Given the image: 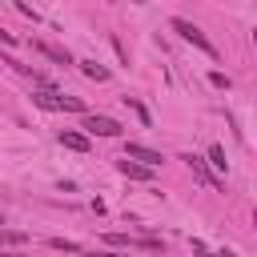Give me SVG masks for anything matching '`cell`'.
I'll list each match as a JSON object with an SVG mask.
<instances>
[{
    "label": "cell",
    "instance_id": "cell-1",
    "mask_svg": "<svg viewBox=\"0 0 257 257\" xmlns=\"http://www.w3.org/2000/svg\"><path fill=\"white\" fill-rule=\"evenodd\" d=\"M173 32H181V40H189V44H197V48H201L205 56H213V60H217V48L209 44V36H205V32H201V28L193 24V20H185V16H177V20H173Z\"/></svg>",
    "mask_w": 257,
    "mask_h": 257
},
{
    "label": "cell",
    "instance_id": "cell-2",
    "mask_svg": "<svg viewBox=\"0 0 257 257\" xmlns=\"http://www.w3.org/2000/svg\"><path fill=\"white\" fill-rule=\"evenodd\" d=\"M40 108H68V112H84V100H76V96H60L56 88H44V92H36L32 96ZM88 116V112H84Z\"/></svg>",
    "mask_w": 257,
    "mask_h": 257
},
{
    "label": "cell",
    "instance_id": "cell-3",
    "mask_svg": "<svg viewBox=\"0 0 257 257\" xmlns=\"http://www.w3.org/2000/svg\"><path fill=\"white\" fill-rule=\"evenodd\" d=\"M84 133H88V137H120V124H116L112 116L88 112V116H84Z\"/></svg>",
    "mask_w": 257,
    "mask_h": 257
},
{
    "label": "cell",
    "instance_id": "cell-4",
    "mask_svg": "<svg viewBox=\"0 0 257 257\" xmlns=\"http://www.w3.org/2000/svg\"><path fill=\"white\" fill-rule=\"evenodd\" d=\"M124 157H128V161H137V165H145V169H157V165L165 161L157 149H149V145H137V141H128V145H124Z\"/></svg>",
    "mask_w": 257,
    "mask_h": 257
},
{
    "label": "cell",
    "instance_id": "cell-5",
    "mask_svg": "<svg viewBox=\"0 0 257 257\" xmlns=\"http://www.w3.org/2000/svg\"><path fill=\"white\" fill-rule=\"evenodd\" d=\"M185 165L193 169V177H197V181H205L209 189H221V181H217V173H209V161H201V157H193V153H189V157H185Z\"/></svg>",
    "mask_w": 257,
    "mask_h": 257
},
{
    "label": "cell",
    "instance_id": "cell-6",
    "mask_svg": "<svg viewBox=\"0 0 257 257\" xmlns=\"http://www.w3.org/2000/svg\"><path fill=\"white\" fill-rule=\"evenodd\" d=\"M116 169H120L128 181H153V169H145V165H137V161H128V157L116 161Z\"/></svg>",
    "mask_w": 257,
    "mask_h": 257
},
{
    "label": "cell",
    "instance_id": "cell-7",
    "mask_svg": "<svg viewBox=\"0 0 257 257\" xmlns=\"http://www.w3.org/2000/svg\"><path fill=\"white\" fill-rule=\"evenodd\" d=\"M60 145H64V149H76V153H84V149H88V137H84V133H72V128H64V133H60Z\"/></svg>",
    "mask_w": 257,
    "mask_h": 257
},
{
    "label": "cell",
    "instance_id": "cell-8",
    "mask_svg": "<svg viewBox=\"0 0 257 257\" xmlns=\"http://www.w3.org/2000/svg\"><path fill=\"white\" fill-rule=\"evenodd\" d=\"M36 52H44V56H48V60H56V64H72V56H68L64 48H56V44H44V40H40V44H36Z\"/></svg>",
    "mask_w": 257,
    "mask_h": 257
},
{
    "label": "cell",
    "instance_id": "cell-9",
    "mask_svg": "<svg viewBox=\"0 0 257 257\" xmlns=\"http://www.w3.org/2000/svg\"><path fill=\"white\" fill-rule=\"evenodd\" d=\"M80 72H84L88 80H108V68H100L96 60H80Z\"/></svg>",
    "mask_w": 257,
    "mask_h": 257
},
{
    "label": "cell",
    "instance_id": "cell-10",
    "mask_svg": "<svg viewBox=\"0 0 257 257\" xmlns=\"http://www.w3.org/2000/svg\"><path fill=\"white\" fill-rule=\"evenodd\" d=\"M48 249H56V253H84V249H80L76 241H68V237H52Z\"/></svg>",
    "mask_w": 257,
    "mask_h": 257
},
{
    "label": "cell",
    "instance_id": "cell-11",
    "mask_svg": "<svg viewBox=\"0 0 257 257\" xmlns=\"http://www.w3.org/2000/svg\"><path fill=\"white\" fill-rule=\"evenodd\" d=\"M209 165H213L217 173H225V149H221V145H213V149H209Z\"/></svg>",
    "mask_w": 257,
    "mask_h": 257
},
{
    "label": "cell",
    "instance_id": "cell-12",
    "mask_svg": "<svg viewBox=\"0 0 257 257\" xmlns=\"http://www.w3.org/2000/svg\"><path fill=\"white\" fill-rule=\"evenodd\" d=\"M124 104H128V108H133V112L141 116V124H153V116H149V108H145V104H137L133 96H124Z\"/></svg>",
    "mask_w": 257,
    "mask_h": 257
},
{
    "label": "cell",
    "instance_id": "cell-13",
    "mask_svg": "<svg viewBox=\"0 0 257 257\" xmlns=\"http://www.w3.org/2000/svg\"><path fill=\"white\" fill-rule=\"evenodd\" d=\"M209 80H213L217 88H229V76H225V72H209Z\"/></svg>",
    "mask_w": 257,
    "mask_h": 257
},
{
    "label": "cell",
    "instance_id": "cell-14",
    "mask_svg": "<svg viewBox=\"0 0 257 257\" xmlns=\"http://www.w3.org/2000/svg\"><path fill=\"white\" fill-rule=\"evenodd\" d=\"M16 12H20V16H28V20H40V16H36V8H28V4H16Z\"/></svg>",
    "mask_w": 257,
    "mask_h": 257
},
{
    "label": "cell",
    "instance_id": "cell-15",
    "mask_svg": "<svg viewBox=\"0 0 257 257\" xmlns=\"http://www.w3.org/2000/svg\"><path fill=\"white\" fill-rule=\"evenodd\" d=\"M4 241H8V245H20V241H24V233H16V229H8V233H4Z\"/></svg>",
    "mask_w": 257,
    "mask_h": 257
},
{
    "label": "cell",
    "instance_id": "cell-16",
    "mask_svg": "<svg viewBox=\"0 0 257 257\" xmlns=\"http://www.w3.org/2000/svg\"><path fill=\"white\" fill-rule=\"evenodd\" d=\"M84 257H124V253H84Z\"/></svg>",
    "mask_w": 257,
    "mask_h": 257
},
{
    "label": "cell",
    "instance_id": "cell-17",
    "mask_svg": "<svg viewBox=\"0 0 257 257\" xmlns=\"http://www.w3.org/2000/svg\"><path fill=\"white\" fill-rule=\"evenodd\" d=\"M0 257H20V253H0Z\"/></svg>",
    "mask_w": 257,
    "mask_h": 257
},
{
    "label": "cell",
    "instance_id": "cell-18",
    "mask_svg": "<svg viewBox=\"0 0 257 257\" xmlns=\"http://www.w3.org/2000/svg\"><path fill=\"white\" fill-rule=\"evenodd\" d=\"M253 225H257V213H253Z\"/></svg>",
    "mask_w": 257,
    "mask_h": 257
},
{
    "label": "cell",
    "instance_id": "cell-19",
    "mask_svg": "<svg viewBox=\"0 0 257 257\" xmlns=\"http://www.w3.org/2000/svg\"><path fill=\"white\" fill-rule=\"evenodd\" d=\"M253 44H257V32H253Z\"/></svg>",
    "mask_w": 257,
    "mask_h": 257
}]
</instances>
